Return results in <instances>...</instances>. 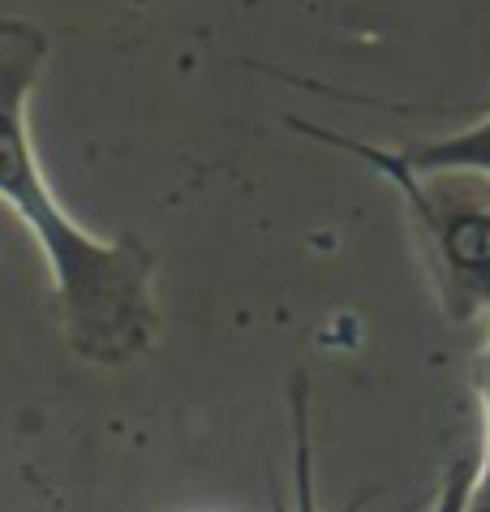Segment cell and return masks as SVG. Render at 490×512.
<instances>
[{"instance_id": "cell-1", "label": "cell", "mask_w": 490, "mask_h": 512, "mask_svg": "<svg viewBox=\"0 0 490 512\" xmlns=\"http://www.w3.org/2000/svg\"><path fill=\"white\" fill-rule=\"evenodd\" d=\"M48 61L35 22L0 18V203L26 224L48 263L61 332L82 362L125 366L155 345V254L138 237H95L43 181L26 104Z\"/></svg>"}, {"instance_id": "cell-2", "label": "cell", "mask_w": 490, "mask_h": 512, "mask_svg": "<svg viewBox=\"0 0 490 512\" xmlns=\"http://www.w3.org/2000/svg\"><path fill=\"white\" fill-rule=\"evenodd\" d=\"M288 125L366 160L374 173L400 190L417 233H422L426 267L435 276L452 319H473L478 310H490V181L486 177L409 173L396 160V151L331 134L323 125H306V121H288Z\"/></svg>"}, {"instance_id": "cell-3", "label": "cell", "mask_w": 490, "mask_h": 512, "mask_svg": "<svg viewBox=\"0 0 490 512\" xmlns=\"http://www.w3.org/2000/svg\"><path fill=\"white\" fill-rule=\"evenodd\" d=\"M396 160L409 173H469V177L490 181V112L478 125H469V130L396 151Z\"/></svg>"}, {"instance_id": "cell-4", "label": "cell", "mask_w": 490, "mask_h": 512, "mask_svg": "<svg viewBox=\"0 0 490 512\" xmlns=\"http://www.w3.org/2000/svg\"><path fill=\"white\" fill-rule=\"evenodd\" d=\"M288 405H293V495H297V508L293 512H319L314 504V448H310V383L306 375L293 379V388H288ZM379 487L362 491L357 500L344 508V512H362ZM276 512H284V504L276 500Z\"/></svg>"}, {"instance_id": "cell-5", "label": "cell", "mask_w": 490, "mask_h": 512, "mask_svg": "<svg viewBox=\"0 0 490 512\" xmlns=\"http://www.w3.org/2000/svg\"><path fill=\"white\" fill-rule=\"evenodd\" d=\"M478 396H482V452H478V469H473L469 512H490V340L478 366Z\"/></svg>"}, {"instance_id": "cell-6", "label": "cell", "mask_w": 490, "mask_h": 512, "mask_svg": "<svg viewBox=\"0 0 490 512\" xmlns=\"http://www.w3.org/2000/svg\"><path fill=\"white\" fill-rule=\"evenodd\" d=\"M473 469H478V457H460V461H452V465H448V474H443V487H439L435 508H430V512H469Z\"/></svg>"}]
</instances>
